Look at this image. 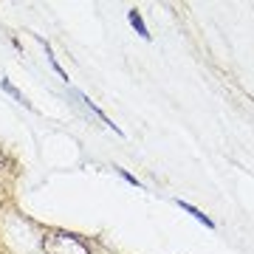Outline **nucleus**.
<instances>
[{
  "mask_svg": "<svg viewBox=\"0 0 254 254\" xmlns=\"http://www.w3.org/2000/svg\"><path fill=\"white\" fill-rule=\"evenodd\" d=\"M178 206H181L184 212H190V215H192V218H195V220H200V223H203V226L215 229V220H212V218H206V215H203V212H200V209H195V206H192V203H187V200H178Z\"/></svg>",
  "mask_w": 254,
  "mask_h": 254,
  "instance_id": "f03ea898",
  "label": "nucleus"
},
{
  "mask_svg": "<svg viewBox=\"0 0 254 254\" xmlns=\"http://www.w3.org/2000/svg\"><path fill=\"white\" fill-rule=\"evenodd\" d=\"M3 164H6V158H3V150H0V170H3Z\"/></svg>",
  "mask_w": 254,
  "mask_h": 254,
  "instance_id": "20e7f679",
  "label": "nucleus"
},
{
  "mask_svg": "<svg viewBox=\"0 0 254 254\" xmlns=\"http://www.w3.org/2000/svg\"><path fill=\"white\" fill-rule=\"evenodd\" d=\"M127 17H130V23H133V26H136V31H138V34H141V37H144V40H147V37H150V31H147V26H144V20H141V14H138L136 9L130 11V14H127Z\"/></svg>",
  "mask_w": 254,
  "mask_h": 254,
  "instance_id": "7ed1b4c3",
  "label": "nucleus"
},
{
  "mask_svg": "<svg viewBox=\"0 0 254 254\" xmlns=\"http://www.w3.org/2000/svg\"><path fill=\"white\" fill-rule=\"evenodd\" d=\"M43 249L46 254H91V249L82 243L76 235H68V232H54L43 240Z\"/></svg>",
  "mask_w": 254,
  "mask_h": 254,
  "instance_id": "f257e3e1",
  "label": "nucleus"
}]
</instances>
